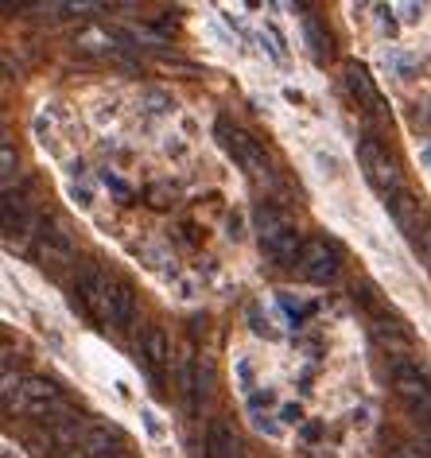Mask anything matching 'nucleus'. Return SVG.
Segmentation results:
<instances>
[{
  "label": "nucleus",
  "instance_id": "nucleus-8",
  "mask_svg": "<svg viewBox=\"0 0 431 458\" xmlns=\"http://www.w3.org/2000/svg\"><path fill=\"white\" fill-rule=\"evenodd\" d=\"M385 210H389V214H393V222L401 225L404 233L416 242L419 225H424V214H419V202L412 199V194H408V191H396V194H389V199H385Z\"/></svg>",
  "mask_w": 431,
  "mask_h": 458
},
{
  "label": "nucleus",
  "instance_id": "nucleus-21",
  "mask_svg": "<svg viewBox=\"0 0 431 458\" xmlns=\"http://www.w3.org/2000/svg\"><path fill=\"white\" fill-rule=\"evenodd\" d=\"M393 458H416V454H412V451H396Z\"/></svg>",
  "mask_w": 431,
  "mask_h": 458
},
{
  "label": "nucleus",
  "instance_id": "nucleus-9",
  "mask_svg": "<svg viewBox=\"0 0 431 458\" xmlns=\"http://www.w3.org/2000/svg\"><path fill=\"white\" fill-rule=\"evenodd\" d=\"M265 253L276 260V265H292V260H300V253H303V237H300V229L296 225H283L280 233H272V237H265Z\"/></svg>",
  "mask_w": 431,
  "mask_h": 458
},
{
  "label": "nucleus",
  "instance_id": "nucleus-20",
  "mask_svg": "<svg viewBox=\"0 0 431 458\" xmlns=\"http://www.w3.org/2000/svg\"><path fill=\"white\" fill-rule=\"evenodd\" d=\"M0 164H4V182H13V171H16V156H13V144L0 148Z\"/></svg>",
  "mask_w": 431,
  "mask_h": 458
},
{
  "label": "nucleus",
  "instance_id": "nucleus-13",
  "mask_svg": "<svg viewBox=\"0 0 431 458\" xmlns=\"http://www.w3.org/2000/svg\"><path fill=\"white\" fill-rule=\"evenodd\" d=\"M144 361L152 373H164V365L172 361V342H167L164 327H148L144 330Z\"/></svg>",
  "mask_w": 431,
  "mask_h": 458
},
{
  "label": "nucleus",
  "instance_id": "nucleus-4",
  "mask_svg": "<svg viewBox=\"0 0 431 458\" xmlns=\"http://www.w3.org/2000/svg\"><path fill=\"white\" fill-rule=\"evenodd\" d=\"M222 144H225V152H230L253 179H272V164H268L265 148H260L249 132H241V129H222Z\"/></svg>",
  "mask_w": 431,
  "mask_h": 458
},
{
  "label": "nucleus",
  "instance_id": "nucleus-1",
  "mask_svg": "<svg viewBox=\"0 0 431 458\" xmlns=\"http://www.w3.org/2000/svg\"><path fill=\"white\" fill-rule=\"evenodd\" d=\"M393 388H396V396H401V404L408 408V416L431 428V385H427V377L419 373V365L396 358L393 361Z\"/></svg>",
  "mask_w": 431,
  "mask_h": 458
},
{
  "label": "nucleus",
  "instance_id": "nucleus-15",
  "mask_svg": "<svg viewBox=\"0 0 431 458\" xmlns=\"http://www.w3.org/2000/svg\"><path fill=\"white\" fill-rule=\"evenodd\" d=\"M55 400H63V393L55 381H47V377H31V381H24V408L55 404Z\"/></svg>",
  "mask_w": 431,
  "mask_h": 458
},
{
  "label": "nucleus",
  "instance_id": "nucleus-6",
  "mask_svg": "<svg viewBox=\"0 0 431 458\" xmlns=\"http://www.w3.org/2000/svg\"><path fill=\"white\" fill-rule=\"evenodd\" d=\"M36 257L47 272H63L66 265H74V245H71V233L63 225L47 222L39 233V245H36Z\"/></svg>",
  "mask_w": 431,
  "mask_h": 458
},
{
  "label": "nucleus",
  "instance_id": "nucleus-12",
  "mask_svg": "<svg viewBox=\"0 0 431 458\" xmlns=\"http://www.w3.org/2000/svg\"><path fill=\"white\" fill-rule=\"evenodd\" d=\"M31 233V217H28V202L16 199V194H8L4 202V242H24V237Z\"/></svg>",
  "mask_w": 431,
  "mask_h": 458
},
{
  "label": "nucleus",
  "instance_id": "nucleus-24",
  "mask_svg": "<svg viewBox=\"0 0 431 458\" xmlns=\"http://www.w3.org/2000/svg\"><path fill=\"white\" fill-rule=\"evenodd\" d=\"M424 159H427V164H431V148H427V152H424Z\"/></svg>",
  "mask_w": 431,
  "mask_h": 458
},
{
  "label": "nucleus",
  "instance_id": "nucleus-17",
  "mask_svg": "<svg viewBox=\"0 0 431 458\" xmlns=\"http://www.w3.org/2000/svg\"><path fill=\"white\" fill-rule=\"evenodd\" d=\"M78 51H86V55H106L113 51V31H101V28H89L78 36Z\"/></svg>",
  "mask_w": 431,
  "mask_h": 458
},
{
  "label": "nucleus",
  "instance_id": "nucleus-14",
  "mask_svg": "<svg viewBox=\"0 0 431 458\" xmlns=\"http://www.w3.org/2000/svg\"><path fill=\"white\" fill-rule=\"evenodd\" d=\"M132 318H136V292H132V284L121 280L117 292H113V327H117V330H129Z\"/></svg>",
  "mask_w": 431,
  "mask_h": 458
},
{
  "label": "nucleus",
  "instance_id": "nucleus-23",
  "mask_svg": "<svg viewBox=\"0 0 431 458\" xmlns=\"http://www.w3.org/2000/svg\"><path fill=\"white\" fill-rule=\"evenodd\" d=\"M97 458H121V454H117V451H113V454H97Z\"/></svg>",
  "mask_w": 431,
  "mask_h": 458
},
{
  "label": "nucleus",
  "instance_id": "nucleus-3",
  "mask_svg": "<svg viewBox=\"0 0 431 458\" xmlns=\"http://www.w3.org/2000/svg\"><path fill=\"white\" fill-rule=\"evenodd\" d=\"M358 164H361V171H366V179L385 194V199H389V194H396V191H404L401 167L393 164L389 152H385L377 140H361V144H358Z\"/></svg>",
  "mask_w": 431,
  "mask_h": 458
},
{
  "label": "nucleus",
  "instance_id": "nucleus-18",
  "mask_svg": "<svg viewBox=\"0 0 431 458\" xmlns=\"http://www.w3.org/2000/svg\"><path fill=\"white\" fill-rule=\"evenodd\" d=\"M303 31H308V39H311V51H315V59H323V55H326V39H323L319 24H315V20H308V24H303Z\"/></svg>",
  "mask_w": 431,
  "mask_h": 458
},
{
  "label": "nucleus",
  "instance_id": "nucleus-16",
  "mask_svg": "<svg viewBox=\"0 0 431 458\" xmlns=\"http://www.w3.org/2000/svg\"><path fill=\"white\" fill-rule=\"evenodd\" d=\"M253 222H257V233H260V242L272 233H280L283 225H288V217H283L280 210H272V206H257V214H253Z\"/></svg>",
  "mask_w": 431,
  "mask_h": 458
},
{
  "label": "nucleus",
  "instance_id": "nucleus-11",
  "mask_svg": "<svg viewBox=\"0 0 431 458\" xmlns=\"http://www.w3.org/2000/svg\"><path fill=\"white\" fill-rule=\"evenodd\" d=\"M207 458H241V443H237L233 428L225 420H214L207 431Z\"/></svg>",
  "mask_w": 431,
  "mask_h": 458
},
{
  "label": "nucleus",
  "instance_id": "nucleus-19",
  "mask_svg": "<svg viewBox=\"0 0 431 458\" xmlns=\"http://www.w3.org/2000/svg\"><path fill=\"white\" fill-rule=\"evenodd\" d=\"M416 253L424 257V260H431V222H427V225L416 233Z\"/></svg>",
  "mask_w": 431,
  "mask_h": 458
},
{
  "label": "nucleus",
  "instance_id": "nucleus-22",
  "mask_svg": "<svg viewBox=\"0 0 431 458\" xmlns=\"http://www.w3.org/2000/svg\"><path fill=\"white\" fill-rule=\"evenodd\" d=\"M424 451H427V458H431V435H427V439H424Z\"/></svg>",
  "mask_w": 431,
  "mask_h": 458
},
{
  "label": "nucleus",
  "instance_id": "nucleus-2",
  "mask_svg": "<svg viewBox=\"0 0 431 458\" xmlns=\"http://www.w3.org/2000/svg\"><path fill=\"white\" fill-rule=\"evenodd\" d=\"M113 292H117V284L101 272V265H86L78 272V300H82V307L97 323H109V327H113Z\"/></svg>",
  "mask_w": 431,
  "mask_h": 458
},
{
  "label": "nucleus",
  "instance_id": "nucleus-7",
  "mask_svg": "<svg viewBox=\"0 0 431 458\" xmlns=\"http://www.w3.org/2000/svg\"><path fill=\"white\" fill-rule=\"evenodd\" d=\"M300 272L311 284H331L338 276V253H334V245L319 242V237L308 242V245H303V253H300Z\"/></svg>",
  "mask_w": 431,
  "mask_h": 458
},
{
  "label": "nucleus",
  "instance_id": "nucleus-10",
  "mask_svg": "<svg viewBox=\"0 0 431 458\" xmlns=\"http://www.w3.org/2000/svg\"><path fill=\"white\" fill-rule=\"evenodd\" d=\"M346 89L354 94V101H358L361 109H369V113H381L385 109V101L377 94V86H373V78L361 71V66H354V63L346 66Z\"/></svg>",
  "mask_w": 431,
  "mask_h": 458
},
{
  "label": "nucleus",
  "instance_id": "nucleus-5",
  "mask_svg": "<svg viewBox=\"0 0 431 458\" xmlns=\"http://www.w3.org/2000/svg\"><path fill=\"white\" fill-rule=\"evenodd\" d=\"M89 435V423L82 416H66L59 423H47V431H43V439H39V451L43 454H63V458H71L78 446H82V439Z\"/></svg>",
  "mask_w": 431,
  "mask_h": 458
}]
</instances>
